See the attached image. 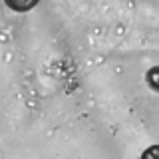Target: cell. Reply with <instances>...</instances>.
<instances>
[{"label": "cell", "mask_w": 159, "mask_h": 159, "mask_svg": "<svg viewBox=\"0 0 159 159\" xmlns=\"http://www.w3.org/2000/svg\"><path fill=\"white\" fill-rule=\"evenodd\" d=\"M6 2V6L10 10H14V12H28V10H32L40 0H4Z\"/></svg>", "instance_id": "1"}, {"label": "cell", "mask_w": 159, "mask_h": 159, "mask_svg": "<svg viewBox=\"0 0 159 159\" xmlns=\"http://www.w3.org/2000/svg\"><path fill=\"white\" fill-rule=\"evenodd\" d=\"M145 80H147L149 88H151L153 92H159V66H153L151 70H149Z\"/></svg>", "instance_id": "2"}, {"label": "cell", "mask_w": 159, "mask_h": 159, "mask_svg": "<svg viewBox=\"0 0 159 159\" xmlns=\"http://www.w3.org/2000/svg\"><path fill=\"white\" fill-rule=\"evenodd\" d=\"M141 159H159V145H151L143 151Z\"/></svg>", "instance_id": "3"}]
</instances>
